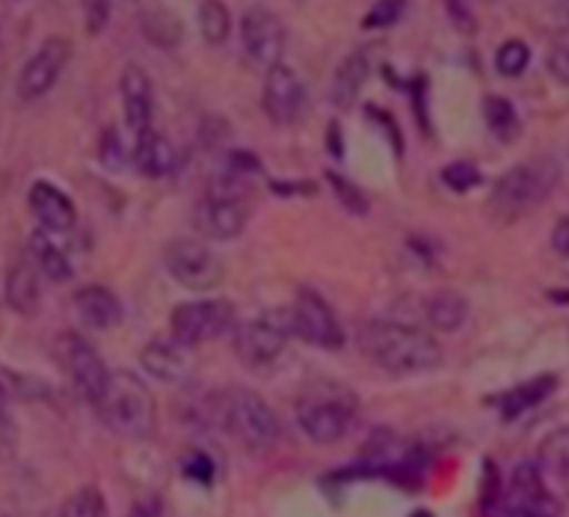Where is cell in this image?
Returning a JSON list of instances; mask_svg holds the SVG:
<instances>
[{
  "label": "cell",
  "mask_w": 569,
  "mask_h": 517,
  "mask_svg": "<svg viewBox=\"0 0 569 517\" xmlns=\"http://www.w3.org/2000/svg\"><path fill=\"white\" fill-rule=\"evenodd\" d=\"M359 345L367 359L395 376H415L442 365V348L428 331L406 322L372 320L361 328Z\"/></svg>",
  "instance_id": "6da1fadb"
},
{
  "label": "cell",
  "mask_w": 569,
  "mask_h": 517,
  "mask_svg": "<svg viewBox=\"0 0 569 517\" xmlns=\"http://www.w3.org/2000/svg\"><path fill=\"white\" fill-rule=\"evenodd\" d=\"M559 181L561 165L550 156L520 161L495 181L492 195H489V211L503 226L520 222L522 217L533 215L556 192Z\"/></svg>",
  "instance_id": "7a4b0ae2"
},
{
  "label": "cell",
  "mask_w": 569,
  "mask_h": 517,
  "mask_svg": "<svg viewBox=\"0 0 569 517\" xmlns=\"http://www.w3.org/2000/svg\"><path fill=\"white\" fill-rule=\"evenodd\" d=\"M94 411L109 431L126 439H144L156 431V398L131 370H114Z\"/></svg>",
  "instance_id": "3957f363"
},
{
  "label": "cell",
  "mask_w": 569,
  "mask_h": 517,
  "mask_svg": "<svg viewBox=\"0 0 569 517\" xmlns=\"http://www.w3.org/2000/svg\"><path fill=\"white\" fill-rule=\"evenodd\" d=\"M217 422H222V428L256 456L270 454L281 434L272 406L248 387H237L222 395L217 406Z\"/></svg>",
  "instance_id": "277c9868"
},
{
  "label": "cell",
  "mask_w": 569,
  "mask_h": 517,
  "mask_svg": "<svg viewBox=\"0 0 569 517\" xmlns=\"http://www.w3.org/2000/svg\"><path fill=\"white\" fill-rule=\"evenodd\" d=\"M298 426L317 445H333L348 434L356 417V395L333 381H320L298 398Z\"/></svg>",
  "instance_id": "5b68a950"
},
{
  "label": "cell",
  "mask_w": 569,
  "mask_h": 517,
  "mask_svg": "<svg viewBox=\"0 0 569 517\" xmlns=\"http://www.w3.org/2000/svg\"><path fill=\"white\" fill-rule=\"evenodd\" d=\"M289 337H295L292 311L272 309L261 317L244 320L233 331V354L250 370H264L276 365L281 354L287 350Z\"/></svg>",
  "instance_id": "8992f818"
},
{
  "label": "cell",
  "mask_w": 569,
  "mask_h": 517,
  "mask_svg": "<svg viewBox=\"0 0 569 517\" xmlns=\"http://www.w3.org/2000/svg\"><path fill=\"white\" fill-rule=\"evenodd\" d=\"M237 320V309L226 298H203L178 304L170 311V337L183 348H200L211 342Z\"/></svg>",
  "instance_id": "52a82bcc"
},
{
  "label": "cell",
  "mask_w": 569,
  "mask_h": 517,
  "mask_svg": "<svg viewBox=\"0 0 569 517\" xmlns=\"http://www.w3.org/2000/svg\"><path fill=\"white\" fill-rule=\"evenodd\" d=\"M164 267L172 281L192 292H209L226 278L220 253L198 237L172 239L164 250Z\"/></svg>",
  "instance_id": "ba28073f"
},
{
  "label": "cell",
  "mask_w": 569,
  "mask_h": 517,
  "mask_svg": "<svg viewBox=\"0 0 569 517\" xmlns=\"http://www.w3.org/2000/svg\"><path fill=\"white\" fill-rule=\"evenodd\" d=\"M56 350H59L61 367L67 370V376H70L72 387L78 389V395H81L83 400H89L92 406L98 404V400L103 398L111 378L109 367H106V361L100 359L98 350H94L81 334H72V331L61 334L59 342H56Z\"/></svg>",
  "instance_id": "9c48e42d"
},
{
  "label": "cell",
  "mask_w": 569,
  "mask_h": 517,
  "mask_svg": "<svg viewBox=\"0 0 569 517\" xmlns=\"http://www.w3.org/2000/svg\"><path fill=\"white\" fill-rule=\"evenodd\" d=\"M72 56L70 39L64 37H48L37 50L31 53V59L22 64L20 76H17V98L31 103L39 100L42 95H48L53 89V83L59 81L61 70L67 67Z\"/></svg>",
  "instance_id": "30bf717a"
},
{
  "label": "cell",
  "mask_w": 569,
  "mask_h": 517,
  "mask_svg": "<svg viewBox=\"0 0 569 517\" xmlns=\"http://www.w3.org/2000/svg\"><path fill=\"white\" fill-rule=\"evenodd\" d=\"M289 311H292L295 337L326 350H337L345 345L342 326H339L337 315H333V309L320 292H315V289H300L298 300L289 306Z\"/></svg>",
  "instance_id": "8fae6325"
},
{
  "label": "cell",
  "mask_w": 569,
  "mask_h": 517,
  "mask_svg": "<svg viewBox=\"0 0 569 517\" xmlns=\"http://www.w3.org/2000/svg\"><path fill=\"white\" fill-rule=\"evenodd\" d=\"M242 44L250 61L264 70L281 64L287 50V26L267 6H250L242 14Z\"/></svg>",
  "instance_id": "7c38bea8"
},
{
  "label": "cell",
  "mask_w": 569,
  "mask_h": 517,
  "mask_svg": "<svg viewBox=\"0 0 569 517\" xmlns=\"http://www.w3.org/2000/svg\"><path fill=\"white\" fill-rule=\"evenodd\" d=\"M250 209L239 195L233 192H209L198 206H194V228H198L200 237L220 239H237L239 233L248 228Z\"/></svg>",
  "instance_id": "4fadbf2b"
},
{
  "label": "cell",
  "mask_w": 569,
  "mask_h": 517,
  "mask_svg": "<svg viewBox=\"0 0 569 517\" xmlns=\"http://www.w3.org/2000/svg\"><path fill=\"white\" fill-rule=\"evenodd\" d=\"M261 106L276 126H292L295 120H300L306 109V87L292 67L281 61L267 70Z\"/></svg>",
  "instance_id": "5bb4252c"
},
{
  "label": "cell",
  "mask_w": 569,
  "mask_h": 517,
  "mask_svg": "<svg viewBox=\"0 0 569 517\" xmlns=\"http://www.w3.org/2000/svg\"><path fill=\"white\" fill-rule=\"evenodd\" d=\"M28 209L37 217L39 228L48 233H67L76 228L78 209L64 189L53 181H33L28 189Z\"/></svg>",
  "instance_id": "9a60e30c"
},
{
  "label": "cell",
  "mask_w": 569,
  "mask_h": 517,
  "mask_svg": "<svg viewBox=\"0 0 569 517\" xmlns=\"http://www.w3.org/2000/svg\"><path fill=\"white\" fill-rule=\"evenodd\" d=\"M120 98H122V117L126 126L131 128L133 137L150 131L153 120V83L150 76L139 64H126L120 76Z\"/></svg>",
  "instance_id": "2e32d148"
},
{
  "label": "cell",
  "mask_w": 569,
  "mask_h": 517,
  "mask_svg": "<svg viewBox=\"0 0 569 517\" xmlns=\"http://www.w3.org/2000/svg\"><path fill=\"white\" fill-rule=\"evenodd\" d=\"M144 370L153 378L164 384H181L187 381L192 372V359H189V348L178 345L176 339H153L139 354Z\"/></svg>",
  "instance_id": "e0dca14e"
},
{
  "label": "cell",
  "mask_w": 569,
  "mask_h": 517,
  "mask_svg": "<svg viewBox=\"0 0 569 517\" xmlns=\"http://www.w3.org/2000/svg\"><path fill=\"white\" fill-rule=\"evenodd\" d=\"M72 304H76L81 322H87L94 331H109V328H117L122 322L120 298L109 287H103V284H87V287H81L72 295Z\"/></svg>",
  "instance_id": "ac0fdd59"
},
{
  "label": "cell",
  "mask_w": 569,
  "mask_h": 517,
  "mask_svg": "<svg viewBox=\"0 0 569 517\" xmlns=\"http://www.w3.org/2000/svg\"><path fill=\"white\" fill-rule=\"evenodd\" d=\"M39 300H42V284H39L37 265L28 259H17L6 272V304L11 311L22 317L37 315Z\"/></svg>",
  "instance_id": "d6986e66"
},
{
  "label": "cell",
  "mask_w": 569,
  "mask_h": 517,
  "mask_svg": "<svg viewBox=\"0 0 569 517\" xmlns=\"http://www.w3.org/2000/svg\"><path fill=\"white\" fill-rule=\"evenodd\" d=\"M131 161L144 178H164L176 170L178 156L170 139L150 128V131L133 137Z\"/></svg>",
  "instance_id": "ffe728a7"
},
{
  "label": "cell",
  "mask_w": 569,
  "mask_h": 517,
  "mask_svg": "<svg viewBox=\"0 0 569 517\" xmlns=\"http://www.w3.org/2000/svg\"><path fill=\"white\" fill-rule=\"evenodd\" d=\"M367 78H370V56L367 50H350L342 61L337 64V72L331 78V89H328V98L337 109H350L356 103V98L365 89Z\"/></svg>",
  "instance_id": "44dd1931"
},
{
  "label": "cell",
  "mask_w": 569,
  "mask_h": 517,
  "mask_svg": "<svg viewBox=\"0 0 569 517\" xmlns=\"http://www.w3.org/2000/svg\"><path fill=\"white\" fill-rule=\"evenodd\" d=\"M556 387H559V376H553V372H542V376L531 378V381H522L517 384V387H511L509 392L500 395L495 404L500 406L503 420L511 422L517 420V417L526 415L528 409L542 404V400H548L550 395L556 392Z\"/></svg>",
  "instance_id": "7402d4cb"
},
{
  "label": "cell",
  "mask_w": 569,
  "mask_h": 517,
  "mask_svg": "<svg viewBox=\"0 0 569 517\" xmlns=\"http://www.w3.org/2000/svg\"><path fill=\"white\" fill-rule=\"evenodd\" d=\"M28 256L37 265L39 276H44L48 281L53 284H64L72 278V265L70 259L64 256V250L48 237V231H33L31 239H28Z\"/></svg>",
  "instance_id": "603a6c76"
},
{
  "label": "cell",
  "mask_w": 569,
  "mask_h": 517,
  "mask_svg": "<svg viewBox=\"0 0 569 517\" xmlns=\"http://www.w3.org/2000/svg\"><path fill=\"white\" fill-rule=\"evenodd\" d=\"M467 311H470L467 298L461 292H456V289H439V292H433L426 300L428 322L442 334L459 331L467 320Z\"/></svg>",
  "instance_id": "cb8c5ba5"
},
{
  "label": "cell",
  "mask_w": 569,
  "mask_h": 517,
  "mask_svg": "<svg viewBox=\"0 0 569 517\" xmlns=\"http://www.w3.org/2000/svg\"><path fill=\"white\" fill-rule=\"evenodd\" d=\"M483 120H487L489 131L500 139V142H515L522 133V120L517 115L515 103L503 95H487L483 98Z\"/></svg>",
  "instance_id": "d4e9b609"
},
{
  "label": "cell",
  "mask_w": 569,
  "mask_h": 517,
  "mask_svg": "<svg viewBox=\"0 0 569 517\" xmlns=\"http://www.w3.org/2000/svg\"><path fill=\"white\" fill-rule=\"evenodd\" d=\"M539 470L548 473V476L561 478L567 481L569 478V426L556 428L539 445Z\"/></svg>",
  "instance_id": "484cf974"
},
{
  "label": "cell",
  "mask_w": 569,
  "mask_h": 517,
  "mask_svg": "<svg viewBox=\"0 0 569 517\" xmlns=\"http://www.w3.org/2000/svg\"><path fill=\"white\" fill-rule=\"evenodd\" d=\"M142 31L159 48H176L183 39V26L172 11L150 9L142 14Z\"/></svg>",
  "instance_id": "4316f807"
},
{
  "label": "cell",
  "mask_w": 569,
  "mask_h": 517,
  "mask_svg": "<svg viewBox=\"0 0 569 517\" xmlns=\"http://www.w3.org/2000/svg\"><path fill=\"white\" fill-rule=\"evenodd\" d=\"M200 33L209 44H222L231 33V11L222 0H203L198 9Z\"/></svg>",
  "instance_id": "83f0119b"
},
{
  "label": "cell",
  "mask_w": 569,
  "mask_h": 517,
  "mask_svg": "<svg viewBox=\"0 0 569 517\" xmlns=\"http://www.w3.org/2000/svg\"><path fill=\"white\" fill-rule=\"evenodd\" d=\"M56 517H106V498L98 487H78L70 498L61 504Z\"/></svg>",
  "instance_id": "f1b7e54d"
},
{
  "label": "cell",
  "mask_w": 569,
  "mask_h": 517,
  "mask_svg": "<svg viewBox=\"0 0 569 517\" xmlns=\"http://www.w3.org/2000/svg\"><path fill=\"white\" fill-rule=\"evenodd\" d=\"M531 64V48L522 39H506L495 53V70L506 78H517Z\"/></svg>",
  "instance_id": "f546056e"
},
{
  "label": "cell",
  "mask_w": 569,
  "mask_h": 517,
  "mask_svg": "<svg viewBox=\"0 0 569 517\" xmlns=\"http://www.w3.org/2000/svg\"><path fill=\"white\" fill-rule=\"evenodd\" d=\"M328 183H331L333 195H337V200L342 203L345 211H350V215L356 217H365L367 211H370V198H367L365 189L359 187V183H353L350 178L339 176V172L328 170Z\"/></svg>",
  "instance_id": "4dcf8cb0"
},
{
  "label": "cell",
  "mask_w": 569,
  "mask_h": 517,
  "mask_svg": "<svg viewBox=\"0 0 569 517\" xmlns=\"http://www.w3.org/2000/svg\"><path fill=\"white\" fill-rule=\"evenodd\" d=\"M481 181V170L476 165H470V161H450L448 167H442V183L448 189H453V192L465 195L470 189H476Z\"/></svg>",
  "instance_id": "1f68e13d"
},
{
  "label": "cell",
  "mask_w": 569,
  "mask_h": 517,
  "mask_svg": "<svg viewBox=\"0 0 569 517\" xmlns=\"http://www.w3.org/2000/svg\"><path fill=\"white\" fill-rule=\"evenodd\" d=\"M406 3H409V0H376V3L370 6V9H367V14H365V20H361V26L365 28H389V26H395V22L400 20V17H403V11H406Z\"/></svg>",
  "instance_id": "d6a6232c"
},
{
  "label": "cell",
  "mask_w": 569,
  "mask_h": 517,
  "mask_svg": "<svg viewBox=\"0 0 569 517\" xmlns=\"http://www.w3.org/2000/svg\"><path fill=\"white\" fill-rule=\"evenodd\" d=\"M181 473L189 478V481L209 487V484L214 481L217 467H214V461H211L209 454H203V450H189L181 461Z\"/></svg>",
  "instance_id": "836d02e7"
},
{
  "label": "cell",
  "mask_w": 569,
  "mask_h": 517,
  "mask_svg": "<svg viewBox=\"0 0 569 517\" xmlns=\"http://www.w3.org/2000/svg\"><path fill=\"white\" fill-rule=\"evenodd\" d=\"M126 150H122V142H120V133L114 131V128H106L103 131V142H100V159H103L106 167H111V170H117V167H122V161H126Z\"/></svg>",
  "instance_id": "e575fe53"
},
{
  "label": "cell",
  "mask_w": 569,
  "mask_h": 517,
  "mask_svg": "<svg viewBox=\"0 0 569 517\" xmlns=\"http://www.w3.org/2000/svg\"><path fill=\"white\" fill-rule=\"evenodd\" d=\"M109 0H83V22L89 33H100L109 26Z\"/></svg>",
  "instance_id": "d590c367"
},
{
  "label": "cell",
  "mask_w": 569,
  "mask_h": 517,
  "mask_svg": "<svg viewBox=\"0 0 569 517\" xmlns=\"http://www.w3.org/2000/svg\"><path fill=\"white\" fill-rule=\"evenodd\" d=\"M548 64H550V70H553V76L559 78V81L569 83V42L550 50Z\"/></svg>",
  "instance_id": "8d00e7d4"
},
{
  "label": "cell",
  "mask_w": 569,
  "mask_h": 517,
  "mask_svg": "<svg viewBox=\"0 0 569 517\" xmlns=\"http://www.w3.org/2000/svg\"><path fill=\"white\" fill-rule=\"evenodd\" d=\"M500 517H556L553 506L542 504V506H520V504H511L509 509H503V515Z\"/></svg>",
  "instance_id": "74e56055"
},
{
  "label": "cell",
  "mask_w": 569,
  "mask_h": 517,
  "mask_svg": "<svg viewBox=\"0 0 569 517\" xmlns=\"http://www.w3.org/2000/svg\"><path fill=\"white\" fill-rule=\"evenodd\" d=\"M126 517H161V500L156 498V495H148V498L133 500Z\"/></svg>",
  "instance_id": "f35d334b"
},
{
  "label": "cell",
  "mask_w": 569,
  "mask_h": 517,
  "mask_svg": "<svg viewBox=\"0 0 569 517\" xmlns=\"http://www.w3.org/2000/svg\"><path fill=\"white\" fill-rule=\"evenodd\" d=\"M270 189L276 195H281V198H292V195H317V187L315 183H309V181H300V183H281V181H272L270 183Z\"/></svg>",
  "instance_id": "ab89813d"
},
{
  "label": "cell",
  "mask_w": 569,
  "mask_h": 517,
  "mask_svg": "<svg viewBox=\"0 0 569 517\" xmlns=\"http://www.w3.org/2000/svg\"><path fill=\"white\" fill-rule=\"evenodd\" d=\"M550 242H553L556 253L569 259V217H561V220L556 222L553 233H550Z\"/></svg>",
  "instance_id": "60d3db41"
},
{
  "label": "cell",
  "mask_w": 569,
  "mask_h": 517,
  "mask_svg": "<svg viewBox=\"0 0 569 517\" xmlns=\"http://www.w3.org/2000/svg\"><path fill=\"white\" fill-rule=\"evenodd\" d=\"M328 153L342 159V133H339V122H331V126H328Z\"/></svg>",
  "instance_id": "b9f144b4"
},
{
  "label": "cell",
  "mask_w": 569,
  "mask_h": 517,
  "mask_svg": "<svg viewBox=\"0 0 569 517\" xmlns=\"http://www.w3.org/2000/svg\"><path fill=\"white\" fill-rule=\"evenodd\" d=\"M6 404H9V392H6L3 381H0V434L9 428V417H6Z\"/></svg>",
  "instance_id": "7bdbcfd3"
},
{
  "label": "cell",
  "mask_w": 569,
  "mask_h": 517,
  "mask_svg": "<svg viewBox=\"0 0 569 517\" xmlns=\"http://www.w3.org/2000/svg\"><path fill=\"white\" fill-rule=\"evenodd\" d=\"M409 517H433L431 509H415Z\"/></svg>",
  "instance_id": "ee69618b"
},
{
  "label": "cell",
  "mask_w": 569,
  "mask_h": 517,
  "mask_svg": "<svg viewBox=\"0 0 569 517\" xmlns=\"http://www.w3.org/2000/svg\"><path fill=\"white\" fill-rule=\"evenodd\" d=\"M565 9H567V17H569V0H565Z\"/></svg>",
  "instance_id": "f6af8a7d"
}]
</instances>
